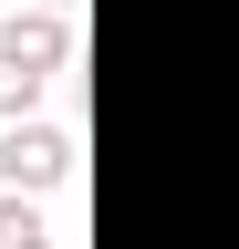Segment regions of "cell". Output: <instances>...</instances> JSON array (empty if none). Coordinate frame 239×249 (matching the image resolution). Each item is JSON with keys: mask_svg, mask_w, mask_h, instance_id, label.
I'll return each instance as SVG.
<instances>
[{"mask_svg": "<svg viewBox=\"0 0 239 249\" xmlns=\"http://www.w3.org/2000/svg\"><path fill=\"white\" fill-rule=\"evenodd\" d=\"M63 177H73V135L11 114V135H0V187H32V197H42V187H63Z\"/></svg>", "mask_w": 239, "mask_h": 249, "instance_id": "7a4b0ae2", "label": "cell"}, {"mask_svg": "<svg viewBox=\"0 0 239 249\" xmlns=\"http://www.w3.org/2000/svg\"><path fill=\"white\" fill-rule=\"evenodd\" d=\"M63 62H73V31H63V11L42 0L32 21H11V31H0V114H21L52 73H63Z\"/></svg>", "mask_w": 239, "mask_h": 249, "instance_id": "6da1fadb", "label": "cell"}, {"mask_svg": "<svg viewBox=\"0 0 239 249\" xmlns=\"http://www.w3.org/2000/svg\"><path fill=\"white\" fill-rule=\"evenodd\" d=\"M52 11H73V0H52Z\"/></svg>", "mask_w": 239, "mask_h": 249, "instance_id": "277c9868", "label": "cell"}, {"mask_svg": "<svg viewBox=\"0 0 239 249\" xmlns=\"http://www.w3.org/2000/svg\"><path fill=\"white\" fill-rule=\"evenodd\" d=\"M0 249H52L42 208H32V187H0Z\"/></svg>", "mask_w": 239, "mask_h": 249, "instance_id": "3957f363", "label": "cell"}]
</instances>
